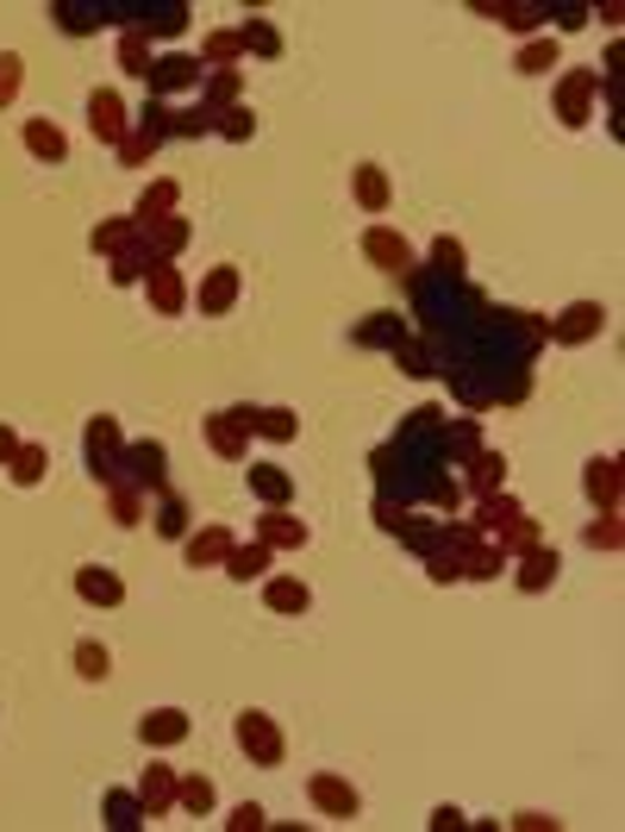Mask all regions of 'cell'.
<instances>
[{"label": "cell", "mask_w": 625, "mask_h": 832, "mask_svg": "<svg viewBox=\"0 0 625 832\" xmlns=\"http://www.w3.org/2000/svg\"><path fill=\"white\" fill-rule=\"evenodd\" d=\"M120 451H125V433H120V419H106V414H94L88 419V433H82V457H88V476L94 483H120Z\"/></svg>", "instance_id": "obj_1"}, {"label": "cell", "mask_w": 625, "mask_h": 832, "mask_svg": "<svg viewBox=\"0 0 625 832\" xmlns=\"http://www.w3.org/2000/svg\"><path fill=\"white\" fill-rule=\"evenodd\" d=\"M144 82H151V94L156 101H170V94H201V82H207V63H201V57H188V51H170V57H151V75H144Z\"/></svg>", "instance_id": "obj_2"}, {"label": "cell", "mask_w": 625, "mask_h": 832, "mask_svg": "<svg viewBox=\"0 0 625 832\" xmlns=\"http://www.w3.org/2000/svg\"><path fill=\"white\" fill-rule=\"evenodd\" d=\"M238 751L250 763H257V770H276L281 758H288V745H281V727L276 720H269V713H238Z\"/></svg>", "instance_id": "obj_3"}, {"label": "cell", "mask_w": 625, "mask_h": 832, "mask_svg": "<svg viewBox=\"0 0 625 832\" xmlns=\"http://www.w3.org/2000/svg\"><path fill=\"white\" fill-rule=\"evenodd\" d=\"M163 464H170V451H163L156 438H139V445L120 451V483H132L139 495H170V488H163Z\"/></svg>", "instance_id": "obj_4"}, {"label": "cell", "mask_w": 625, "mask_h": 832, "mask_svg": "<svg viewBox=\"0 0 625 832\" xmlns=\"http://www.w3.org/2000/svg\"><path fill=\"white\" fill-rule=\"evenodd\" d=\"M250 433H257V407H226V414L207 419V445L226 464H244V451H250Z\"/></svg>", "instance_id": "obj_5"}, {"label": "cell", "mask_w": 625, "mask_h": 832, "mask_svg": "<svg viewBox=\"0 0 625 832\" xmlns=\"http://www.w3.org/2000/svg\"><path fill=\"white\" fill-rule=\"evenodd\" d=\"M551 326L556 345H594L601 332H607V307L601 301H570V307L556 313V319H544Z\"/></svg>", "instance_id": "obj_6"}, {"label": "cell", "mask_w": 625, "mask_h": 832, "mask_svg": "<svg viewBox=\"0 0 625 832\" xmlns=\"http://www.w3.org/2000/svg\"><path fill=\"white\" fill-rule=\"evenodd\" d=\"M363 257L376 263V270H388V276H400V282L419 270V263H413V244L400 239L395 226H369V232H363Z\"/></svg>", "instance_id": "obj_7"}, {"label": "cell", "mask_w": 625, "mask_h": 832, "mask_svg": "<svg viewBox=\"0 0 625 832\" xmlns=\"http://www.w3.org/2000/svg\"><path fill=\"white\" fill-rule=\"evenodd\" d=\"M88 132H94L101 144H113V151L125 144L132 120H125V101L113 94V88H94V94H88Z\"/></svg>", "instance_id": "obj_8"}, {"label": "cell", "mask_w": 625, "mask_h": 832, "mask_svg": "<svg viewBox=\"0 0 625 832\" xmlns=\"http://www.w3.org/2000/svg\"><path fill=\"white\" fill-rule=\"evenodd\" d=\"M601 94V70H570L556 82V120L563 125H588V101Z\"/></svg>", "instance_id": "obj_9"}, {"label": "cell", "mask_w": 625, "mask_h": 832, "mask_svg": "<svg viewBox=\"0 0 625 832\" xmlns=\"http://www.w3.org/2000/svg\"><path fill=\"white\" fill-rule=\"evenodd\" d=\"M307 801L319 808V814H331V820H357V808H363V795H357L345 777H326V770L307 777Z\"/></svg>", "instance_id": "obj_10"}, {"label": "cell", "mask_w": 625, "mask_h": 832, "mask_svg": "<svg viewBox=\"0 0 625 832\" xmlns=\"http://www.w3.org/2000/svg\"><path fill=\"white\" fill-rule=\"evenodd\" d=\"M144 295H151L156 313H170V319L188 307V288H182V276H175V263H163V257H151V270H144Z\"/></svg>", "instance_id": "obj_11"}, {"label": "cell", "mask_w": 625, "mask_h": 832, "mask_svg": "<svg viewBox=\"0 0 625 832\" xmlns=\"http://www.w3.org/2000/svg\"><path fill=\"white\" fill-rule=\"evenodd\" d=\"M257 538L269 545V551H300L312 532H307V520H295V514H288V507H269V514L257 520Z\"/></svg>", "instance_id": "obj_12"}, {"label": "cell", "mask_w": 625, "mask_h": 832, "mask_svg": "<svg viewBox=\"0 0 625 832\" xmlns=\"http://www.w3.org/2000/svg\"><path fill=\"white\" fill-rule=\"evenodd\" d=\"M556 570H563V557H556L544 538L520 551V589H525V595H544V589L556 582Z\"/></svg>", "instance_id": "obj_13"}, {"label": "cell", "mask_w": 625, "mask_h": 832, "mask_svg": "<svg viewBox=\"0 0 625 832\" xmlns=\"http://www.w3.org/2000/svg\"><path fill=\"white\" fill-rule=\"evenodd\" d=\"M75 595H82L88 607H120L125 601V582L106 570V564H82V570H75Z\"/></svg>", "instance_id": "obj_14"}, {"label": "cell", "mask_w": 625, "mask_h": 832, "mask_svg": "<svg viewBox=\"0 0 625 832\" xmlns=\"http://www.w3.org/2000/svg\"><path fill=\"white\" fill-rule=\"evenodd\" d=\"M244 483H250V495H257L263 507H288L295 501V476L281 464H250L244 469Z\"/></svg>", "instance_id": "obj_15"}, {"label": "cell", "mask_w": 625, "mask_h": 832, "mask_svg": "<svg viewBox=\"0 0 625 832\" xmlns=\"http://www.w3.org/2000/svg\"><path fill=\"white\" fill-rule=\"evenodd\" d=\"M139 739H144L151 751L182 745V739H188V713H182V708H151V713L139 720Z\"/></svg>", "instance_id": "obj_16"}, {"label": "cell", "mask_w": 625, "mask_h": 832, "mask_svg": "<svg viewBox=\"0 0 625 832\" xmlns=\"http://www.w3.org/2000/svg\"><path fill=\"white\" fill-rule=\"evenodd\" d=\"M201 313H207V319H219V313H232L238 307V270H232V263H219V270H207V282H201Z\"/></svg>", "instance_id": "obj_17"}, {"label": "cell", "mask_w": 625, "mask_h": 832, "mask_svg": "<svg viewBox=\"0 0 625 832\" xmlns=\"http://www.w3.org/2000/svg\"><path fill=\"white\" fill-rule=\"evenodd\" d=\"M238 545V538L226 532V526H201V532L182 538V557H188L194 570H207V564H226V551Z\"/></svg>", "instance_id": "obj_18"}, {"label": "cell", "mask_w": 625, "mask_h": 832, "mask_svg": "<svg viewBox=\"0 0 625 832\" xmlns=\"http://www.w3.org/2000/svg\"><path fill=\"white\" fill-rule=\"evenodd\" d=\"M582 488H588V501L601 507V514H619V464H613V457H588Z\"/></svg>", "instance_id": "obj_19"}, {"label": "cell", "mask_w": 625, "mask_h": 832, "mask_svg": "<svg viewBox=\"0 0 625 832\" xmlns=\"http://www.w3.org/2000/svg\"><path fill=\"white\" fill-rule=\"evenodd\" d=\"M139 801H144V820H156V814H170L175 808V770L170 763H151L139 777Z\"/></svg>", "instance_id": "obj_20"}, {"label": "cell", "mask_w": 625, "mask_h": 832, "mask_svg": "<svg viewBox=\"0 0 625 832\" xmlns=\"http://www.w3.org/2000/svg\"><path fill=\"white\" fill-rule=\"evenodd\" d=\"M188 220H182V213H170V220H151V226H139V239H144V251H151V257H163L170 263L175 251H182V244H188Z\"/></svg>", "instance_id": "obj_21"}, {"label": "cell", "mask_w": 625, "mask_h": 832, "mask_svg": "<svg viewBox=\"0 0 625 832\" xmlns=\"http://www.w3.org/2000/svg\"><path fill=\"white\" fill-rule=\"evenodd\" d=\"M350 189H357V207L363 213H388V201H395L382 163H357V170H350Z\"/></svg>", "instance_id": "obj_22"}, {"label": "cell", "mask_w": 625, "mask_h": 832, "mask_svg": "<svg viewBox=\"0 0 625 832\" xmlns=\"http://www.w3.org/2000/svg\"><path fill=\"white\" fill-rule=\"evenodd\" d=\"M263 601H269V613H307L312 589L300 576H269V582H263Z\"/></svg>", "instance_id": "obj_23"}, {"label": "cell", "mask_w": 625, "mask_h": 832, "mask_svg": "<svg viewBox=\"0 0 625 832\" xmlns=\"http://www.w3.org/2000/svg\"><path fill=\"white\" fill-rule=\"evenodd\" d=\"M25 151H32L38 163H63V156H70V139H63L57 120H25Z\"/></svg>", "instance_id": "obj_24"}, {"label": "cell", "mask_w": 625, "mask_h": 832, "mask_svg": "<svg viewBox=\"0 0 625 832\" xmlns=\"http://www.w3.org/2000/svg\"><path fill=\"white\" fill-rule=\"evenodd\" d=\"M388 357L400 364V376H438V351L426 345V338H413V332H407V338H395V345H388Z\"/></svg>", "instance_id": "obj_25"}, {"label": "cell", "mask_w": 625, "mask_h": 832, "mask_svg": "<svg viewBox=\"0 0 625 832\" xmlns=\"http://www.w3.org/2000/svg\"><path fill=\"white\" fill-rule=\"evenodd\" d=\"M101 814H106V826H113V832H139V826H144V801H139V789H106Z\"/></svg>", "instance_id": "obj_26"}, {"label": "cell", "mask_w": 625, "mask_h": 832, "mask_svg": "<svg viewBox=\"0 0 625 832\" xmlns=\"http://www.w3.org/2000/svg\"><path fill=\"white\" fill-rule=\"evenodd\" d=\"M226 576L232 582H257V576H269V545H232L226 551Z\"/></svg>", "instance_id": "obj_27"}, {"label": "cell", "mask_w": 625, "mask_h": 832, "mask_svg": "<svg viewBox=\"0 0 625 832\" xmlns=\"http://www.w3.org/2000/svg\"><path fill=\"white\" fill-rule=\"evenodd\" d=\"M132 32L151 44V38H175V32H188V7H156V13H139L132 19Z\"/></svg>", "instance_id": "obj_28"}, {"label": "cell", "mask_w": 625, "mask_h": 832, "mask_svg": "<svg viewBox=\"0 0 625 832\" xmlns=\"http://www.w3.org/2000/svg\"><path fill=\"white\" fill-rule=\"evenodd\" d=\"M106 507H113V520H120V526H144L151 495H139L132 483H106Z\"/></svg>", "instance_id": "obj_29"}, {"label": "cell", "mask_w": 625, "mask_h": 832, "mask_svg": "<svg viewBox=\"0 0 625 832\" xmlns=\"http://www.w3.org/2000/svg\"><path fill=\"white\" fill-rule=\"evenodd\" d=\"M501 483H506V457L482 445V451L469 457V488H475V495H501Z\"/></svg>", "instance_id": "obj_30"}, {"label": "cell", "mask_w": 625, "mask_h": 832, "mask_svg": "<svg viewBox=\"0 0 625 832\" xmlns=\"http://www.w3.org/2000/svg\"><path fill=\"white\" fill-rule=\"evenodd\" d=\"M88 244H94L101 257H120V251H132V244H139V220H101Z\"/></svg>", "instance_id": "obj_31"}, {"label": "cell", "mask_w": 625, "mask_h": 832, "mask_svg": "<svg viewBox=\"0 0 625 832\" xmlns=\"http://www.w3.org/2000/svg\"><path fill=\"white\" fill-rule=\"evenodd\" d=\"M501 570H506L501 545H488V538H482V545H469V551H463V576H469V582H494Z\"/></svg>", "instance_id": "obj_32"}, {"label": "cell", "mask_w": 625, "mask_h": 832, "mask_svg": "<svg viewBox=\"0 0 625 832\" xmlns=\"http://www.w3.org/2000/svg\"><path fill=\"white\" fill-rule=\"evenodd\" d=\"M556 38H532V44H520V57H513V70L520 75H551L556 70Z\"/></svg>", "instance_id": "obj_33"}, {"label": "cell", "mask_w": 625, "mask_h": 832, "mask_svg": "<svg viewBox=\"0 0 625 832\" xmlns=\"http://www.w3.org/2000/svg\"><path fill=\"white\" fill-rule=\"evenodd\" d=\"M432 469H438V464H432ZM432 469L419 476V495H426L438 514H457V507H463V483H451V476H432Z\"/></svg>", "instance_id": "obj_34"}, {"label": "cell", "mask_w": 625, "mask_h": 832, "mask_svg": "<svg viewBox=\"0 0 625 832\" xmlns=\"http://www.w3.org/2000/svg\"><path fill=\"white\" fill-rule=\"evenodd\" d=\"M75 677H82V682H106V677H113V651L94 645V639H82V645H75Z\"/></svg>", "instance_id": "obj_35"}, {"label": "cell", "mask_w": 625, "mask_h": 832, "mask_svg": "<svg viewBox=\"0 0 625 832\" xmlns=\"http://www.w3.org/2000/svg\"><path fill=\"white\" fill-rule=\"evenodd\" d=\"M170 213H175V182L163 175V182H151V189H144V201H139V213H132V220H139V226H151V220H170Z\"/></svg>", "instance_id": "obj_36"}, {"label": "cell", "mask_w": 625, "mask_h": 832, "mask_svg": "<svg viewBox=\"0 0 625 832\" xmlns=\"http://www.w3.org/2000/svg\"><path fill=\"white\" fill-rule=\"evenodd\" d=\"M257 433L276 438V445H288V438H300V414L295 407H257Z\"/></svg>", "instance_id": "obj_37"}, {"label": "cell", "mask_w": 625, "mask_h": 832, "mask_svg": "<svg viewBox=\"0 0 625 832\" xmlns=\"http://www.w3.org/2000/svg\"><path fill=\"white\" fill-rule=\"evenodd\" d=\"M44 464H51V451H44V445H19L7 469H13L19 488H38V483H44Z\"/></svg>", "instance_id": "obj_38"}, {"label": "cell", "mask_w": 625, "mask_h": 832, "mask_svg": "<svg viewBox=\"0 0 625 832\" xmlns=\"http://www.w3.org/2000/svg\"><path fill=\"white\" fill-rule=\"evenodd\" d=\"M238 57H244L238 32H207V44H201V63H207V75H213V70H232Z\"/></svg>", "instance_id": "obj_39"}, {"label": "cell", "mask_w": 625, "mask_h": 832, "mask_svg": "<svg viewBox=\"0 0 625 832\" xmlns=\"http://www.w3.org/2000/svg\"><path fill=\"white\" fill-rule=\"evenodd\" d=\"M463 270H469V251L457 239H438L432 244V276L438 282H463Z\"/></svg>", "instance_id": "obj_40"}, {"label": "cell", "mask_w": 625, "mask_h": 832, "mask_svg": "<svg viewBox=\"0 0 625 832\" xmlns=\"http://www.w3.org/2000/svg\"><path fill=\"white\" fill-rule=\"evenodd\" d=\"M395 338H407V326H400V313H369L363 326H357V345H395Z\"/></svg>", "instance_id": "obj_41"}, {"label": "cell", "mask_w": 625, "mask_h": 832, "mask_svg": "<svg viewBox=\"0 0 625 832\" xmlns=\"http://www.w3.org/2000/svg\"><path fill=\"white\" fill-rule=\"evenodd\" d=\"M213 801H219V795H213V782H207V777H182V782H175V808H188V814L207 820V814H213Z\"/></svg>", "instance_id": "obj_42"}, {"label": "cell", "mask_w": 625, "mask_h": 832, "mask_svg": "<svg viewBox=\"0 0 625 832\" xmlns=\"http://www.w3.org/2000/svg\"><path fill=\"white\" fill-rule=\"evenodd\" d=\"M238 44H244V51H257V57H281V32L269 26V19H244Z\"/></svg>", "instance_id": "obj_43"}, {"label": "cell", "mask_w": 625, "mask_h": 832, "mask_svg": "<svg viewBox=\"0 0 625 832\" xmlns=\"http://www.w3.org/2000/svg\"><path fill=\"white\" fill-rule=\"evenodd\" d=\"M201 101H207L213 113H226V106H238V70H213L207 82H201Z\"/></svg>", "instance_id": "obj_44"}, {"label": "cell", "mask_w": 625, "mask_h": 832, "mask_svg": "<svg viewBox=\"0 0 625 832\" xmlns=\"http://www.w3.org/2000/svg\"><path fill=\"white\" fill-rule=\"evenodd\" d=\"M139 132H144V139H156V144L175 139V106L151 94V101H144V113H139Z\"/></svg>", "instance_id": "obj_45"}, {"label": "cell", "mask_w": 625, "mask_h": 832, "mask_svg": "<svg viewBox=\"0 0 625 832\" xmlns=\"http://www.w3.org/2000/svg\"><path fill=\"white\" fill-rule=\"evenodd\" d=\"M213 125H219V113H213L207 101H194V106H182V113H175V139H207Z\"/></svg>", "instance_id": "obj_46"}, {"label": "cell", "mask_w": 625, "mask_h": 832, "mask_svg": "<svg viewBox=\"0 0 625 832\" xmlns=\"http://www.w3.org/2000/svg\"><path fill=\"white\" fill-rule=\"evenodd\" d=\"M213 132H219V139H232V144H244V139H257V113H250V106H226V113H219V125H213Z\"/></svg>", "instance_id": "obj_47"}, {"label": "cell", "mask_w": 625, "mask_h": 832, "mask_svg": "<svg viewBox=\"0 0 625 832\" xmlns=\"http://www.w3.org/2000/svg\"><path fill=\"white\" fill-rule=\"evenodd\" d=\"M156 532L163 538H188V501H182V495H163V507H156Z\"/></svg>", "instance_id": "obj_48"}, {"label": "cell", "mask_w": 625, "mask_h": 832, "mask_svg": "<svg viewBox=\"0 0 625 832\" xmlns=\"http://www.w3.org/2000/svg\"><path fill=\"white\" fill-rule=\"evenodd\" d=\"M120 70H132L139 82L151 75V44H144L139 32H125V38H120Z\"/></svg>", "instance_id": "obj_49"}, {"label": "cell", "mask_w": 625, "mask_h": 832, "mask_svg": "<svg viewBox=\"0 0 625 832\" xmlns=\"http://www.w3.org/2000/svg\"><path fill=\"white\" fill-rule=\"evenodd\" d=\"M19 82H25V57H19V51H0V106H13Z\"/></svg>", "instance_id": "obj_50"}, {"label": "cell", "mask_w": 625, "mask_h": 832, "mask_svg": "<svg viewBox=\"0 0 625 832\" xmlns=\"http://www.w3.org/2000/svg\"><path fill=\"white\" fill-rule=\"evenodd\" d=\"M488 19H501V26H513V32H532L544 19V7H482Z\"/></svg>", "instance_id": "obj_51"}, {"label": "cell", "mask_w": 625, "mask_h": 832, "mask_svg": "<svg viewBox=\"0 0 625 832\" xmlns=\"http://www.w3.org/2000/svg\"><path fill=\"white\" fill-rule=\"evenodd\" d=\"M156 156V139H144V132H125V144H120V163L125 170H144Z\"/></svg>", "instance_id": "obj_52"}, {"label": "cell", "mask_w": 625, "mask_h": 832, "mask_svg": "<svg viewBox=\"0 0 625 832\" xmlns=\"http://www.w3.org/2000/svg\"><path fill=\"white\" fill-rule=\"evenodd\" d=\"M588 545L594 551H619V514H601V520L588 526Z\"/></svg>", "instance_id": "obj_53"}, {"label": "cell", "mask_w": 625, "mask_h": 832, "mask_svg": "<svg viewBox=\"0 0 625 832\" xmlns=\"http://www.w3.org/2000/svg\"><path fill=\"white\" fill-rule=\"evenodd\" d=\"M226 826H232V832H263V826H269V814H263L257 801H238V808H232V820H226Z\"/></svg>", "instance_id": "obj_54"}, {"label": "cell", "mask_w": 625, "mask_h": 832, "mask_svg": "<svg viewBox=\"0 0 625 832\" xmlns=\"http://www.w3.org/2000/svg\"><path fill=\"white\" fill-rule=\"evenodd\" d=\"M94 19H101L94 7H57V26H63V32H75V38L94 32Z\"/></svg>", "instance_id": "obj_55"}, {"label": "cell", "mask_w": 625, "mask_h": 832, "mask_svg": "<svg viewBox=\"0 0 625 832\" xmlns=\"http://www.w3.org/2000/svg\"><path fill=\"white\" fill-rule=\"evenodd\" d=\"M544 19H556L563 32H582V26H588V7H544Z\"/></svg>", "instance_id": "obj_56"}, {"label": "cell", "mask_w": 625, "mask_h": 832, "mask_svg": "<svg viewBox=\"0 0 625 832\" xmlns=\"http://www.w3.org/2000/svg\"><path fill=\"white\" fill-rule=\"evenodd\" d=\"M469 820L457 814V808H432V832H463Z\"/></svg>", "instance_id": "obj_57"}, {"label": "cell", "mask_w": 625, "mask_h": 832, "mask_svg": "<svg viewBox=\"0 0 625 832\" xmlns=\"http://www.w3.org/2000/svg\"><path fill=\"white\" fill-rule=\"evenodd\" d=\"M513 826L520 832H556V820L551 814H513Z\"/></svg>", "instance_id": "obj_58"}, {"label": "cell", "mask_w": 625, "mask_h": 832, "mask_svg": "<svg viewBox=\"0 0 625 832\" xmlns=\"http://www.w3.org/2000/svg\"><path fill=\"white\" fill-rule=\"evenodd\" d=\"M13 451H19V433H13V426H0V469L13 464Z\"/></svg>", "instance_id": "obj_59"}]
</instances>
